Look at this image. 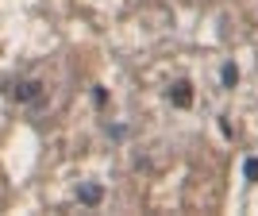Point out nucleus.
<instances>
[{
	"instance_id": "f257e3e1",
	"label": "nucleus",
	"mask_w": 258,
	"mask_h": 216,
	"mask_svg": "<svg viewBox=\"0 0 258 216\" xmlns=\"http://www.w3.org/2000/svg\"><path fill=\"white\" fill-rule=\"evenodd\" d=\"M166 97H170L173 108H189L193 104V85H189V81H173V85L166 89Z\"/></svg>"
},
{
	"instance_id": "39448f33",
	"label": "nucleus",
	"mask_w": 258,
	"mask_h": 216,
	"mask_svg": "<svg viewBox=\"0 0 258 216\" xmlns=\"http://www.w3.org/2000/svg\"><path fill=\"white\" fill-rule=\"evenodd\" d=\"M243 178H247V182H258V158H247V162H243Z\"/></svg>"
},
{
	"instance_id": "7ed1b4c3",
	"label": "nucleus",
	"mask_w": 258,
	"mask_h": 216,
	"mask_svg": "<svg viewBox=\"0 0 258 216\" xmlns=\"http://www.w3.org/2000/svg\"><path fill=\"white\" fill-rule=\"evenodd\" d=\"M100 197H104V189H100V185H93V182L77 185V201H81V205H100Z\"/></svg>"
},
{
	"instance_id": "f03ea898",
	"label": "nucleus",
	"mask_w": 258,
	"mask_h": 216,
	"mask_svg": "<svg viewBox=\"0 0 258 216\" xmlns=\"http://www.w3.org/2000/svg\"><path fill=\"white\" fill-rule=\"evenodd\" d=\"M39 89H43L39 81H16V85L8 89V97L12 100H35V97H39Z\"/></svg>"
},
{
	"instance_id": "20e7f679",
	"label": "nucleus",
	"mask_w": 258,
	"mask_h": 216,
	"mask_svg": "<svg viewBox=\"0 0 258 216\" xmlns=\"http://www.w3.org/2000/svg\"><path fill=\"white\" fill-rule=\"evenodd\" d=\"M220 81L231 89V85L239 81V66H235V62H224V66H220Z\"/></svg>"
}]
</instances>
